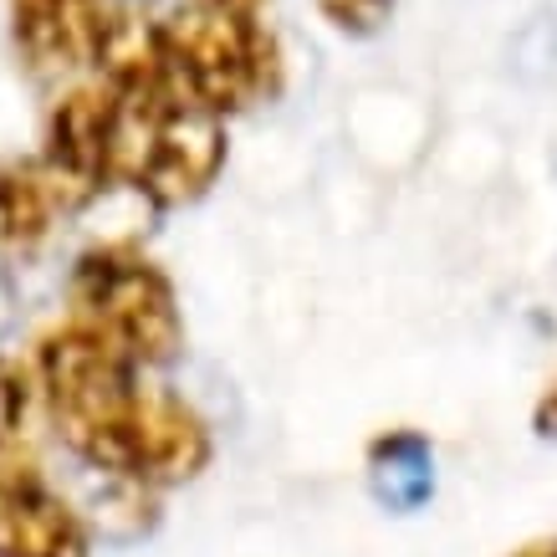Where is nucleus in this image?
I'll use <instances>...</instances> for the list:
<instances>
[{"instance_id":"4468645a","label":"nucleus","mask_w":557,"mask_h":557,"mask_svg":"<svg viewBox=\"0 0 557 557\" xmlns=\"http://www.w3.org/2000/svg\"><path fill=\"white\" fill-rule=\"evenodd\" d=\"M511 557H557V537H537V542H527V547H517Z\"/></svg>"},{"instance_id":"1a4fd4ad","label":"nucleus","mask_w":557,"mask_h":557,"mask_svg":"<svg viewBox=\"0 0 557 557\" xmlns=\"http://www.w3.org/2000/svg\"><path fill=\"white\" fill-rule=\"evenodd\" d=\"M363 471H369V491L379 496V507L409 517V511L430 507L435 496V445L424 430H409V424L384 430L369 440Z\"/></svg>"},{"instance_id":"7ed1b4c3","label":"nucleus","mask_w":557,"mask_h":557,"mask_svg":"<svg viewBox=\"0 0 557 557\" xmlns=\"http://www.w3.org/2000/svg\"><path fill=\"white\" fill-rule=\"evenodd\" d=\"M72 322L134 358L170 363L185 348V312L174 282L134 246H98L72 271Z\"/></svg>"},{"instance_id":"39448f33","label":"nucleus","mask_w":557,"mask_h":557,"mask_svg":"<svg viewBox=\"0 0 557 557\" xmlns=\"http://www.w3.org/2000/svg\"><path fill=\"white\" fill-rule=\"evenodd\" d=\"M83 517L36 475L26 450H0V557H87Z\"/></svg>"},{"instance_id":"f8f14e48","label":"nucleus","mask_w":557,"mask_h":557,"mask_svg":"<svg viewBox=\"0 0 557 557\" xmlns=\"http://www.w3.org/2000/svg\"><path fill=\"white\" fill-rule=\"evenodd\" d=\"M532 430H537L542 440H557V379L542 388L537 409H532Z\"/></svg>"},{"instance_id":"f257e3e1","label":"nucleus","mask_w":557,"mask_h":557,"mask_svg":"<svg viewBox=\"0 0 557 557\" xmlns=\"http://www.w3.org/2000/svg\"><path fill=\"white\" fill-rule=\"evenodd\" d=\"M113 92V134H108V180L138 189L159 210L195 205L225 170V123L195 102L185 87L159 83Z\"/></svg>"},{"instance_id":"f03ea898","label":"nucleus","mask_w":557,"mask_h":557,"mask_svg":"<svg viewBox=\"0 0 557 557\" xmlns=\"http://www.w3.org/2000/svg\"><path fill=\"white\" fill-rule=\"evenodd\" d=\"M36 379H41V399H47L57 435L87 466L123 475L128 430H134V414L144 405V388H149L138 379L134 358L83 322H67L41 338Z\"/></svg>"},{"instance_id":"20e7f679","label":"nucleus","mask_w":557,"mask_h":557,"mask_svg":"<svg viewBox=\"0 0 557 557\" xmlns=\"http://www.w3.org/2000/svg\"><path fill=\"white\" fill-rule=\"evenodd\" d=\"M159 47H164L174 83L220 119L240 113L256 98H271L282 87L276 41L256 16L215 11V5L195 0L189 11H174L159 26Z\"/></svg>"},{"instance_id":"ddd939ff","label":"nucleus","mask_w":557,"mask_h":557,"mask_svg":"<svg viewBox=\"0 0 557 557\" xmlns=\"http://www.w3.org/2000/svg\"><path fill=\"white\" fill-rule=\"evenodd\" d=\"M200 5H215V11H236V16H256L261 0H200Z\"/></svg>"},{"instance_id":"0eeeda50","label":"nucleus","mask_w":557,"mask_h":557,"mask_svg":"<svg viewBox=\"0 0 557 557\" xmlns=\"http://www.w3.org/2000/svg\"><path fill=\"white\" fill-rule=\"evenodd\" d=\"M108 134H113V92L108 87H77L57 102L47 123L41 174L51 180L62 205H77L108 185Z\"/></svg>"},{"instance_id":"6e6552de","label":"nucleus","mask_w":557,"mask_h":557,"mask_svg":"<svg viewBox=\"0 0 557 557\" xmlns=\"http://www.w3.org/2000/svg\"><path fill=\"white\" fill-rule=\"evenodd\" d=\"M108 5L102 0H16V41L41 72L98 67Z\"/></svg>"},{"instance_id":"423d86ee","label":"nucleus","mask_w":557,"mask_h":557,"mask_svg":"<svg viewBox=\"0 0 557 557\" xmlns=\"http://www.w3.org/2000/svg\"><path fill=\"white\" fill-rule=\"evenodd\" d=\"M210 466V430L185 399H174L164 388H144V405L128 430L123 450V475L134 486H180Z\"/></svg>"},{"instance_id":"9b49d317","label":"nucleus","mask_w":557,"mask_h":557,"mask_svg":"<svg viewBox=\"0 0 557 557\" xmlns=\"http://www.w3.org/2000/svg\"><path fill=\"white\" fill-rule=\"evenodd\" d=\"M318 11L333 21L338 32H348V36H373L388 16H394V0H318Z\"/></svg>"},{"instance_id":"9d476101","label":"nucleus","mask_w":557,"mask_h":557,"mask_svg":"<svg viewBox=\"0 0 557 557\" xmlns=\"http://www.w3.org/2000/svg\"><path fill=\"white\" fill-rule=\"evenodd\" d=\"M57 189L41 164H5L0 170V251H36L57 215Z\"/></svg>"}]
</instances>
